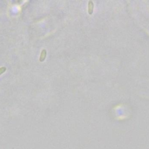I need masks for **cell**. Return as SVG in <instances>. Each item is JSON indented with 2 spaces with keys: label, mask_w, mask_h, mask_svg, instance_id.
Instances as JSON below:
<instances>
[{
  "label": "cell",
  "mask_w": 149,
  "mask_h": 149,
  "mask_svg": "<svg viewBox=\"0 0 149 149\" xmlns=\"http://www.w3.org/2000/svg\"><path fill=\"white\" fill-rule=\"evenodd\" d=\"M94 3L92 1H89L88 3V13L89 15H92L93 12Z\"/></svg>",
  "instance_id": "cell-1"
},
{
  "label": "cell",
  "mask_w": 149,
  "mask_h": 149,
  "mask_svg": "<svg viewBox=\"0 0 149 149\" xmlns=\"http://www.w3.org/2000/svg\"><path fill=\"white\" fill-rule=\"evenodd\" d=\"M46 56H47V51H46V50L43 49L42 51L40 56L39 58L40 61V62H43L45 60V59H46Z\"/></svg>",
  "instance_id": "cell-2"
},
{
  "label": "cell",
  "mask_w": 149,
  "mask_h": 149,
  "mask_svg": "<svg viewBox=\"0 0 149 149\" xmlns=\"http://www.w3.org/2000/svg\"><path fill=\"white\" fill-rule=\"evenodd\" d=\"M6 67H4V66L0 68V75H1V74H3V73H4L6 71Z\"/></svg>",
  "instance_id": "cell-3"
}]
</instances>
